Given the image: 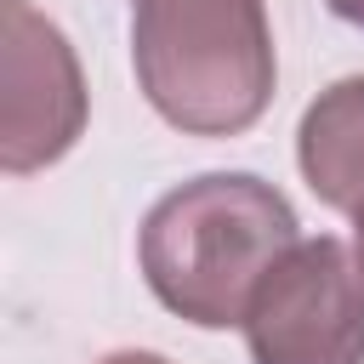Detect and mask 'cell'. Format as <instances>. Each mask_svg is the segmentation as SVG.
<instances>
[{
  "label": "cell",
  "mask_w": 364,
  "mask_h": 364,
  "mask_svg": "<svg viewBox=\"0 0 364 364\" xmlns=\"http://www.w3.org/2000/svg\"><path fill=\"white\" fill-rule=\"evenodd\" d=\"M290 199L250 171H205L154 199L136 228V267L154 301L193 330L245 324L262 273L301 239Z\"/></svg>",
  "instance_id": "obj_1"
},
{
  "label": "cell",
  "mask_w": 364,
  "mask_h": 364,
  "mask_svg": "<svg viewBox=\"0 0 364 364\" xmlns=\"http://www.w3.org/2000/svg\"><path fill=\"white\" fill-rule=\"evenodd\" d=\"M131 68L182 136H245L279 85L267 0H131Z\"/></svg>",
  "instance_id": "obj_2"
},
{
  "label": "cell",
  "mask_w": 364,
  "mask_h": 364,
  "mask_svg": "<svg viewBox=\"0 0 364 364\" xmlns=\"http://www.w3.org/2000/svg\"><path fill=\"white\" fill-rule=\"evenodd\" d=\"M250 364H364V256L336 239H296L245 307Z\"/></svg>",
  "instance_id": "obj_3"
},
{
  "label": "cell",
  "mask_w": 364,
  "mask_h": 364,
  "mask_svg": "<svg viewBox=\"0 0 364 364\" xmlns=\"http://www.w3.org/2000/svg\"><path fill=\"white\" fill-rule=\"evenodd\" d=\"M91 119V91L68 34L28 0H0V171L57 165Z\"/></svg>",
  "instance_id": "obj_4"
},
{
  "label": "cell",
  "mask_w": 364,
  "mask_h": 364,
  "mask_svg": "<svg viewBox=\"0 0 364 364\" xmlns=\"http://www.w3.org/2000/svg\"><path fill=\"white\" fill-rule=\"evenodd\" d=\"M296 165L318 205L353 216L364 205V74L324 85L296 125Z\"/></svg>",
  "instance_id": "obj_5"
},
{
  "label": "cell",
  "mask_w": 364,
  "mask_h": 364,
  "mask_svg": "<svg viewBox=\"0 0 364 364\" xmlns=\"http://www.w3.org/2000/svg\"><path fill=\"white\" fill-rule=\"evenodd\" d=\"M97 364H171L165 353H142V347H119V353H108V358H97Z\"/></svg>",
  "instance_id": "obj_6"
},
{
  "label": "cell",
  "mask_w": 364,
  "mask_h": 364,
  "mask_svg": "<svg viewBox=\"0 0 364 364\" xmlns=\"http://www.w3.org/2000/svg\"><path fill=\"white\" fill-rule=\"evenodd\" d=\"M341 23H353V28H364V0H324Z\"/></svg>",
  "instance_id": "obj_7"
},
{
  "label": "cell",
  "mask_w": 364,
  "mask_h": 364,
  "mask_svg": "<svg viewBox=\"0 0 364 364\" xmlns=\"http://www.w3.org/2000/svg\"><path fill=\"white\" fill-rule=\"evenodd\" d=\"M353 250H358V256H364V205H358V210H353Z\"/></svg>",
  "instance_id": "obj_8"
}]
</instances>
